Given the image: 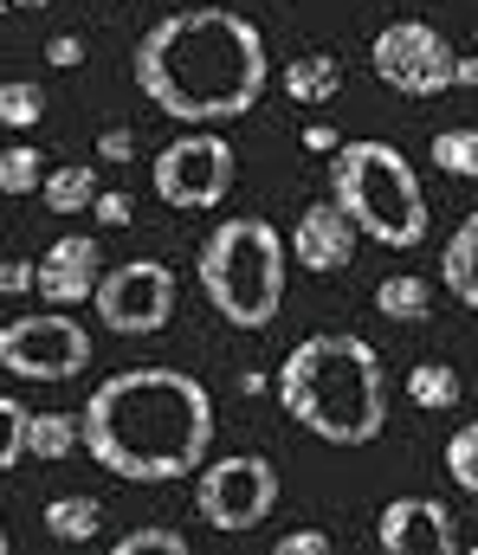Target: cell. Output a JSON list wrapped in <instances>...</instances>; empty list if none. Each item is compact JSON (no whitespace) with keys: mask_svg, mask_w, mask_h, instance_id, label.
<instances>
[{"mask_svg":"<svg viewBox=\"0 0 478 555\" xmlns=\"http://www.w3.org/2000/svg\"><path fill=\"white\" fill-rule=\"evenodd\" d=\"M233 162H240V155H233V142L227 137H214V130H188V137H175L156 155L150 181H156L162 207L207 214V207L227 201V188H233Z\"/></svg>","mask_w":478,"mask_h":555,"instance_id":"obj_9","label":"cell"},{"mask_svg":"<svg viewBox=\"0 0 478 555\" xmlns=\"http://www.w3.org/2000/svg\"><path fill=\"white\" fill-rule=\"evenodd\" d=\"M0 555H13V543H7V524H0Z\"/></svg>","mask_w":478,"mask_h":555,"instance_id":"obj_35","label":"cell"},{"mask_svg":"<svg viewBox=\"0 0 478 555\" xmlns=\"http://www.w3.org/2000/svg\"><path fill=\"white\" fill-rule=\"evenodd\" d=\"M85 439H78V414H33L26 420V459H39V465H59V459H72Z\"/></svg>","mask_w":478,"mask_h":555,"instance_id":"obj_19","label":"cell"},{"mask_svg":"<svg viewBox=\"0 0 478 555\" xmlns=\"http://www.w3.org/2000/svg\"><path fill=\"white\" fill-rule=\"evenodd\" d=\"M91 214H98V227H130V220H137V207H130V194H124V188L98 194V201H91Z\"/></svg>","mask_w":478,"mask_h":555,"instance_id":"obj_28","label":"cell"},{"mask_svg":"<svg viewBox=\"0 0 478 555\" xmlns=\"http://www.w3.org/2000/svg\"><path fill=\"white\" fill-rule=\"evenodd\" d=\"M427 162H440L453 181H478V130H466V124L440 130V137H434V149H427Z\"/></svg>","mask_w":478,"mask_h":555,"instance_id":"obj_21","label":"cell"},{"mask_svg":"<svg viewBox=\"0 0 478 555\" xmlns=\"http://www.w3.org/2000/svg\"><path fill=\"white\" fill-rule=\"evenodd\" d=\"M453 85H460V91H473V85H478V59H460V65H453Z\"/></svg>","mask_w":478,"mask_h":555,"instance_id":"obj_33","label":"cell"},{"mask_svg":"<svg viewBox=\"0 0 478 555\" xmlns=\"http://www.w3.org/2000/svg\"><path fill=\"white\" fill-rule=\"evenodd\" d=\"M0 13H7V0H0Z\"/></svg>","mask_w":478,"mask_h":555,"instance_id":"obj_38","label":"cell"},{"mask_svg":"<svg viewBox=\"0 0 478 555\" xmlns=\"http://www.w3.org/2000/svg\"><path fill=\"white\" fill-rule=\"evenodd\" d=\"M137 155V130H104L98 137V162H130Z\"/></svg>","mask_w":478,"mask_h":555,"instance_id":"obj_31","label":"cell"},{"mask_svg":"<svg viewBox=\"0 0 478 555\" xmlns=\"http://www.w3.org/2000/svg\"><path fill=\"white\" fill-rule=\"evenodd\" d=\"M104 278V246L91 233H59L39 259H33V291L46 297V310H78L98 297Z\"/></svg>","mask_w":478,"mask_h":555,"instance_id":"obj_11","label":"cell"},{"mask_svg":"<svg viewBox=\"0 0 478 555\" xmlns=\"http://www.w3.org/2000/svg\"><path fill=\"white\" fill-rule=\"evenodd\" d=\"M279 408L318 433L323 446H369L382 439L388 420V375L382 356L349 336V330H318L279 362Z\"/></svg>","mask_w":478,"mask_h":555,"instance_id":"obj_3","label":"cell"},{"mask_svg":"<svg viewBox=\"0 0 478 555\" xmlns=\"http://www.w3.org/2000/svg\"><path fill=\"white\" fill-rule=\"evenodd\" d=\"M98 530H104V504H98V498L72 491V498H52V504H46V537H52V543H91Z\"/></svg>","mask_w":478,"mask_h":555,"instance_id":"obj_16","label":"cell"},{"mask_svg":"<svg viewBox=\"0 0 478 555\" xmlns=\"http://www.w3.org/2000/svg\"><path fill=\"white\" fill-rule=\"evenodd\" d=\"M26 420H33V408H20L13 395H0V472H13L26 459Z\"/></svg>","mask_w":478,"mask_h":555,"instance_id":"obj_26","label":"cell"},{"mask_svg":"<svg viewBox=\"0 0 478 555\" xmlns=\"http://www.w3.org/2000/svg\"><path fill=\"white\" fill-rule=\"evenodd\" d=\"M356 227H349V214L336 207V201H311L298 220H292V240H285V253H292V266H305V272H343L349 259H356Z\"/></svg>","mask_w":478,"mask_h":555,"instance_id":"obj_13","label":"cell"},{"mask_svg":"<svg viewBox=\"0 0 478 555\" xmlns=\"http://www.w3.org/2000/svg\"><path fill=\"white\" fill-rule=\"evenodd\" d=\"M375 543L382 555H460V530L440 498H388L375 517Z\"/></svg>","mask_w":478,"mask_h":555,"instance_id":"obj_12","label":"cell"},{"mask_svg":"<svg viewBox=\"0 0 478 555\" xmlns=\"http://www.w3.org/2000/svg\"><path fill=\"white\" fill-rule=\"evenodd\" d=\"M466 555H478V543H473V550H466Z\"/></svg>","mask_w":478,"mask_h":555,"instance_id":"obj_37","label":"cell"},{"mask_svg":"<svg viewBox=\"0 0 478 555\" xmlns=\"http://www.w3.org/2000/svg\"><path fill=\"white\" fill-rule=\"evenodd\" d=\"M460 369H447V362H421V369H408V401L421 408V414H453L460 408Z\"/></svg>","mask_w":478,"mask_h":555,"instance_id":"obj_18","label":"cell"},{"mask_svg":"<svg viewBox=\"0 0 478 555\" xmlns=\"http://www.w3.org/2000/svg\"><path fill=\"white\" fill-rule=\"evenodd\" d=\"M0 369L20 382H72L91 369V330L65 310L0 323Z\"/></svg>","mask_w":478,"mask_h":555,"instance_id":"obj_7","label":"cell"},{"mask_svg":"<svg viewBox=\"0 0 478 555\" xmlns=\"http://www.w3.org/2000/svg\"><path fill=\"white\" fill-rule=\"evenodd\" d=\"M427 304H434V291H427V278H414V272H388L375 284V310L388 323H421Z\"/></svg>","mask_w":478,"mask_h":555,"instance_id":"obj_20","label":"cell"},{"mask_svg":"<svg viewBox=\"0 0 478 555\" xmlns=\"http://www.w3.org/2000/svg\"><path fill=\"white\" fill-rule=\"evenodd\" d=\"M111 555H188V537L168 530V524H137L130 537H117Z\"/></svg>","mask_w":478,"mask_h":555,"instance_id":"obj_25","label":"cell"},{"mask_svg":"<svg viewBox=\"0 0 478 555\" xmlns=\"http://www.w3.org/2000/svg\"><path fill=\"white\" fill-rule=\"evenodd\" d=\"M46 59H52L59 72H72V65H85V39H78V33H52V39H46Z\"/></svg>","mask_w":478,"mask_h":555,"instance_id":"obj_29","label":"cell"},{"mask_svg":"<svg viewBox=\"0 0 478 555\" xmlns=\"http://www.w3.org/2000/svg\"><path fill=\"white\" fill-rule=\"evenodd\" d=\"M305 149H311V155H336V149H343V137H336L330 124H305Z\"/></svg>","mask_w":478,"mask_h":555,"instance_id":"obj_32","label":"cell"},{"mask_svg":"<svg viewBox=\"0 0 478 555\" xmlns=\"http://www.w3.org/2000/svg\"><path fill=\"white\" fill-rule=\"evenodd\" d=\"M272 555H336V543L323 537L318 524H305V530H285V537L272 543Z\"/></svg>","mask_w":478,"mask_h":555,"instance_id":"obj_27","label":"cell"},{"mask_svg":"<svg viewBox=\"0 0 478 555\" xmlns=\"http://www.w3.org/2000/svg\"><path fill=\"white\" fill-rule=\"evenodd\" d=\"M98 317L117 336H156L175 317V272L162 259H124L98 278Z\"/></svg>","mask_w":478,"mask_h":555,"instance_id":"obj_10","label":"cell"},{"mask_svg":"<svg viewBox=\"0 0 478 555\" xmlns=\"http://www.w3.org/2000/svg\"><path fill=\"white\" fill-rule=\"evenodd\" d=\"M447 478L478 504V420H466V426L447 439Z\"/></svg>","mask_w":478,"mask_h":555,"instance_id":"obj_24","label":"cell"},{"mask_svg":"<svg viewBox=\"0 0 478 555\" xmlns=\"http://www.w3.org/2000/svg\"><path fill=\"white\" fill-rule=\"evenodd\" d=\"M285 272H292V253H285V233L259 214H233L220 220L201 253H194V278H201V297L214 304V317H227L233 330H266L285 304Z\"/></svg>","mask_w":478,"mask_h":555,"instance_id":"obj_4","label":"cell"},{"mask_svg":"<svg viewBox=\"0 0 478 555\" xmlns=\"http://www.w3.org/2000/svg\"><path fill=\"white\" fill-rule=\"evenodd\" d=\"M440 284L478 317V214H466V220L453 227V240H447V253H440Z\"/></svg>","mask_w":478,"mask_h":555,"instance_id":"obj_15","label":"cell"},{"mask_svg":"<svg viewBox=\"0 0 478 555\" xmlns=\"http://www.w3.org/2000/svg\"><path fill=\"white\" fill-rule=\"evenodd\" d=\"M330 201L349 214L356 233H369L388 253L427 240V188L395 142H343L330 155Z\"/></svg>","mask_w":478,"mask_h":555,"instance_id":"obj_5","label":"cell"},{"mask_svg":"<svg viewBox=\"0 0 478 555\" xmlns=\"http://www.w3.org/2000/svg\"><path fill=\"white\" fill-rule=\"evenodd\" d=\"M369 65H375V78H382L388 91H401V98H440V91H453L460 52L447 46L440 26H427V20H395V26L375 33Z\"/></svg>","mask_w":478,"mask_h":555,"instance_id":"obj_8","label":"cell"},{"mask_svg":"<svg viewBox=\"0 0 478 555\" xmlns=\"http://www.w3.org/2000/svg\"><path fill=\"white\" fill-rule=\"evenodd\" d=\"M78 439L130 485H175L214 459V395L181 369H124L78 408Z\"/></svg>","mask_w":478,"mask_h":555,"instance_id":"obj_2","label":"cell"},{"mask_svg":"<svg viewBox=\"0 0 478 555\" xmlns=\"http://www.w3.org/2000/svg\"><path fill=\"white\" fill-rule=\"evenodd\" d=\"M33 291V259H7L0 266V297H26Z\"/></svg>","mask_w":478,"mask_h":555,"instance_id":"obj_30","label":"cell"},{"mask_svg":"<svg viewBox=\"0 0 478 555\" xmlns=\"http://www.w3.org/2000/svg\"><path fill=\"white\" fill-rule=\"evenodd\" d=\"M39 117H46V91L33 78H7L0 85V124L7 130H33Z\"/></svg>","mask_w":478,"mask_h":555,"instance_id":"obj_23","label":"cell"},{"mask_svg":"<svg viewBox=\"0 0 478 555\" xmlns=\"http://www.w3.org/2000/svg\"><path fill=\"white\" fill-rule=\"evenodd\" d=\"M39 194H46V207H52V214H85V207H91L104 188H98L91 162H65V168H46Z\"/></svg>","mask_w":478,"mask_h":555,"instance_id":"obj_17","label":"cell"},{"mask_svg":"<svg viewBox=\"0 0 478 555\" xmlns=\"http://www.w3.org/2000/svg\"><path fill=\"white\" fill-rule=\"evenodd\" d=\"M39 181H46V155L33 142L0 149V194H39Z\"/></svg>","mask_w":478,"mask_h":555,"instance_id":"obj_22","label":"cell"},{"mask_svg":"<svg viewBox=\"0 0 478 555\" xmlns=\"http://www.w3.org/2000/svg\"><path fill=\"white\" fill-rule=\"evenodd\" d=\"M194 511L240 537V530H259L272 511H279V465L259 459V452H227V459H207L194 472Z\"/></svg>","mask_w":478,"mask_h":555,"instance_id":"obj_6","label":"cell"},{"mask_svg":"<svg viewBox=\"0 0 478 555\" xmlns=\"http://www.w3.org/2000/svg\"><path fill=\"white\" fill-rule=\"evenodd\" d=\"M7 7H52V0H7Z\"/></svg>","mask_w":478,"mask_h":555,"instance_id":"obj_34","label":"cell"},{"mask_svg":"<svg viewBox=\"0 0 478 555\" xmlns=\"http://www.w3.org/2000/svg\"><path fill=\"white\" fill-rule=\"evenodd\" d=\"M343 91V59L336 52H298L292 65H285V98L292 104H305V111H323L330 98Z\"/></svg>","mask_w":478,"mask_h":555,"instance_id":"obj_14","label":"cell"},{"mask_svg":"<svg viewBox=\"0 0 478 555\" xmlns=\"http://www.w3.org/2000/svg\"><path fill=\"white\" fill-rule=\"evenodd\" d=\"M473 46H478V26H473Z\"/></svg>","mask_w":478,"mask_h":555,"instance_id":"obj_36","label":"cell"},{"mask_svg":"<svg viewBox=\"0 0 478 555\" xmlns=\"http://www.w3.org/2000/svg\"><path fill=\"white\" fill-rule=\"evenodd\" d=\"M137 91L188 130L240 124L266 98V39L233 7H181L130 52Z\"/></svg>","mask_w":478,"mask_h":555,"instance_id":"obj_1","label":"cell"}]
</instances>
